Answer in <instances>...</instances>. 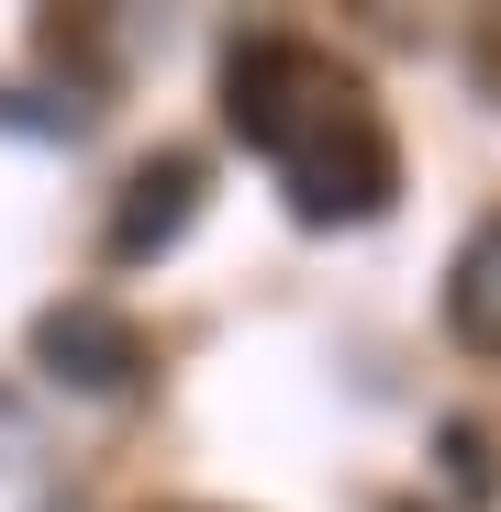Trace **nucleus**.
<instances>
[{"instance_id": "obj_1", "label": "nucleus", "mask_w": 501, "mask_h": 512, "mask_svg": "<svg viewBox=\"0 0 501 512\" xmlns=\"http://www.w3.org/2000/svg\"><path fill=\"white\" fill-rule=\"evenodd\" d=\"M357 112V78L334 67V56H312L301 34H245L234 56H223V123L257 145V156H301L312 134H334Z\"/></svg>"}, {"instance_id": "obj_2", "label": "nucleus", "mask_w": 501, "mask_h": 512, "mask_svg": "<svg viewBox=\"0 0 501 512\" xmlns=\"http://www.w3.org/2000/svg\"><path fill=\"white\" fill-rule=\"evenodd\" d=\"M279 179H290V212H301V223H379L390 190H401V156H390L379 112L357 101L334 134H312V145L279 167Z\"/></svg>"}, {"instance_id": "obj_3", "label": "nucleus", "mask_w": 501, "mask_h": 512, "mask_svg": "<svg viewBox=\"0 0 501 512\" xmlns=\"http://www.w3.org/2000/svg\"><path fill=\"white\" fill-rule=\"evenodd\" d=\"M34 368H45L56 390L112 401V390H134V379H145V334H134L112 301H56V312L34 323Z\"/></svg>"}, {"instance_id": "obj_4", "label": "nucleus", "mask_w": 501, "mask_h": 512, "mask_svg": "<svg viewBox=\"0 0 501 512\" xmlns=\"http://www.w3.org/2000/svg\"><path fill=\"white\" fill-rule=\"evenodd\" d=\"M201 179L212 167L190 156V145H167V156H145L134 179H123V212H112V268H145V256H167L190 223H201Z\"/></svg>"}, {"instance_id": "obj_5", "label": "nucleus", "mask_w": 501, "mask_h": 512, "mask_svg": "<svg viewBox=\"0 0 501 512\" xmlns=\"http://www.w3.org/2000/svg\"><path fill=\"white\" fill-rule=\"evenodd\" d=\"M446 323L468 334V346H490V357H501V212L457 245V268H446Z\"/></svg>"}, {"instance_id": "obj_6", "label": "nucleus", "mask_w": 501, "mask_h": 512, "mask_svg": "<svg viewBox=\"0 0 501 512\" xmlns=\"http://www.w3.org/2000/svg\"><path fill=\"white\" fill-rule=\"evenodd\" d=\"M446 479H457V501H490V435H479V423H446Z\"/></svg>"}]
</instances>
